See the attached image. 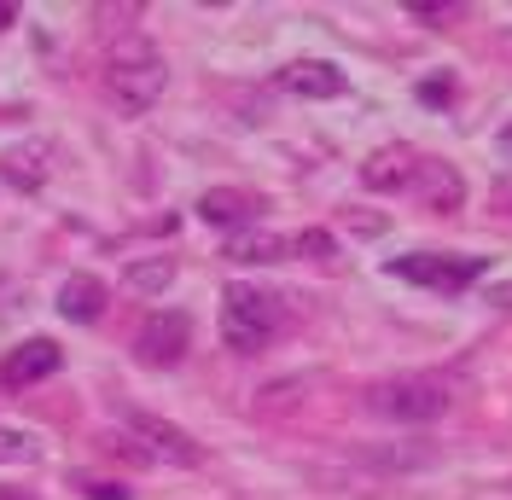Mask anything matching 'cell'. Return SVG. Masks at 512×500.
Here are the masks:
<instances>
[{"label":"cell","mask_w":512,"mask_h":500,"mask_svg":"<svg viewBox=\"0 0 512 500\" xmlns=\"http://www.w3.org/2000/svg\"><path fill=\"white\" fill-rule=\"evenodd\" d=\"M169 88V70H163V53L146 41V35H123L105 59V99L123 111V117H146L152 105Z\"/></svg>","instance_id":"1"},{"label":"cell","mask_w":512,"mask_h":500,"mask_svg":"<svg viewBox=\"0 0 512 500\" xmlns=\"http://www.w3.org/2000/svg\"><path fill=\"white\" fill-rule=\"evenodd\" d=\"M280 297L256 291V285H227L222 291V344L233 355H256L268 349V338L280 332Z\"/></svg>","instance_id":"2"},{"label":"cell","mask_w":512,"mask_h":500,"mask_svg":"<svg viewBox=\"0 0 512 500\" xmlns=\"http://www.w3.org/2000/svg\"><path fill=\"white\" fill-rule=\"evenodd\" d=\"M367 413L390 419V425H431V419L448 413V384L443 378H425V373L384 378V384L367 390Z\"/></svg>","instance_id":"3"},{"label":"cell","mask_w":512,"mask_h":500,"mask_svg":"<svg viewBox=\"0 0 512 500\" xmlns=\"http://www.w3.org/2000/svg\"><path fill=\"white\" fill-rule=\"evenodd\" d=\"M483 268H489V256H448V250H408V256H396V262H390V274H396V280L431 285V291H443V297H460Z\"/></svg>","instance_id":"4"},{"label":"cell","mask_w":512,"mask_h":500,"mask_svg":"<svg viewBox=\"0 0 512 500\" xmlns=\"http://www.w3.org/2000/svg\"><path fill=\"white\" fill-rule=\"evenodd\" d=\"M117 419H123V431L140 442V454L146 460H163V466H198L204 460V448L181 431V425H169L158 413H140V407H117Z\"/></svg>","instance_id":"5"},{"label":"cell","mask_w":512,"mask_h":500,"mask_svg":"<svg viewBox=\"0 0 512 500\" xmlns=\"http://www.w3.org/2000/svg\"><path fill=\"white\" fill-rule=\"evenodd\" d=\"M192 344V320L181 309H158L140 320V332H134V355L146 361V367H175Z\"/></svg>","instance_id":"6"},{"label":"cell","mask_w":512,"mask_h":500,"mask_svg":"<svg viewBox=\"0 0 512 500\" xmlns=\"http://www.w3.org/2000/svg\"><path fill=\"white\" fill-rule=\"evenodd\" d=\"M414 192H419V204H425V210H437V216H454V210L466 204V181H460V169L443 163V157H419Z\"/></svg>","instance_id":"7"},{"label":"cell","mask_w":512,"mask_h":500,"mask_svg":"<svg viewBox=\"0 0 512 500\" xmlns=\"http://www.w3.org/2000/svg\"><path fill=\"white\" fill-rule=\"evenodd\" d=\"M59 344L53 338H30V344H18L6 361H0V384H12V390H30V384H41V378L59 373Z\"/></svg>","instance_id":"8"},{"label":"cell","mask_w":512,"mask_h":500,"mask_svg":"<svg viewBox=\"0 0 512 500\" xmlns=\"http://www.w3.org/2000/svg\"><path fill=\"white\" fill-rule=\"evenodd\" d=\"M419 175V152L414 146H379L361 163V187L367 192H408Z\"/></svg>","instance_id":"9"},{"label":"cell","mask_w":512,"mask_h":500,"mask_svg":"<svg viewBox=\"0 0 512 500\" xmlns=\"http://www.w3.org/2000/svg\"><path fill=\"white\" fill-rule=\"evenodd\" d=\"M280 88L297 99H338L350 82H344V70L338 64H326V59H297L280 70Z\"/></svg>","instance_id":"10"},{"label":"cell","mask_w":512,"mask_h":500,"mask_svg":"<svg viewBox=\"0 0 512 500\" xmlns=\"http://www.w3.org/2000/svg\"><path fill=\"white\" fill-rule=\"evenodd\" d=\"M198 216L210 221V227H233V233H245L256 216H262V198L256 192H239V187H210L198 198Z\"/></svg>","instance_id":"11"},{"label":"cell","mask_w":512,"mask_h":500,"mask_svg":"<svg viewBox=\"0 0 512 500\" xmlns=\"http://www.w3.org/2000/svg\"><path fill=\"white\" fill-rule=\"evenodd\" d=\"M59 314L70 320V326H94L99 314H105V280H94V274H70L59 291Z\"/></svg>","instance_id":"12"},{"label":"cell","mask_w":512,"mask_h":500,"mask_svg":"<svg viewBox=\"0 0 512 500\" xmlns=\"http://www.w3.org/2000/svg\"><path fill=\"white\" fill-rule=\"evenodd\" d=\"M222 256H227V262H280V256H291V239L245 227V233H233V239L222 245Z\"/></svg>","instance_id":"13"},{"label":"cell","mask_w":512,"mask_h":500,"mask_svg":"<svg viewBox=\"0 0 512 500\" xmlns=\"http://www.w3.org/2000/svg\"><path fill=\"white\" fill-rule=\"evenodd\" d=\"M123 285L134 291V297H158V291H169V285H175V256H146V262H128Z\"/></svg>","instance_id":"14"},{"label":"cell","mask_w":512,"mask_h":500,"mask_svg":"<svg viewBox=\"0 0 512 500\" xmlns=\"http://www.w3.org/2000/svg\"><path fill=\"white\" fill-rule=\"evenodd\" d=\"M361 460L379 466V471H419V466L437 460V448L431 442H414V448H361Z\"/></svg>","instance_id":"15"},{"label":"cell","mask_w":512,"mask_h":500,"mask_svg":"<svg viewBox=\"0 0 512 500\" xmlns=\"http://www.w3.org/2000/svg\"><path fill=\"white\" fill-rule=\"evenodd\" d=\"M0 181H12L18 192H35L47 181V152H6L0 157Z\"/></svg>","instance_id":"16"},{"label":"cell","mask_w":512,"mask_h":500,"mask_svg":"<svg viewBox=\"0 0 512 500\" xmlns=\"http://www.w3.org/2000/svg\"><path fill=\"white\" fill-rule=\"evenodd\" d=\"M41 460V437L35 431H6L0 425V466H30Z\"/></svg>","instance_id":"17"},{"label":"cell","mask_w":512,"mask_h":500,"mask_svg":"<svg viewBox=\"0 0 512 500\" xmlns=\"http://www.w3.org/2000/svg\"><path fill=\"white\" fill-rule=\"evenodd\" d=\"M291 250H297V256H309V262H332V256H338V245H332V233H320V227H309V233H297V239H291Z\"/></svg>","instance_id":"18"},{"label":"cell","mask_w":512,"mask_h":500,"mask_svg":"<svg viewBox=\"0 0 512 500\" xmlns=\"http://www.w3.org/2000/svg\"><path fill=\"white\" fill-rule=\"evenodd\" d=\"M82 495L88 500H128L123 483H99V477H82Z\"/></svg>","instance_id":"19"},{"label":"cell","mask_w":512,"mask_h":500,"mask_svg":"<svg viewBox=\"0 0 512 500\" xmlns=\"http://www.w3.org/2000/svg\"><path fill=\"white\" fill-rule=\"evenodd\" d=\"M460 12H466L460 0H448V6H425V0H419L414 6V18H425V24H443V18H460Z\"/></svg>","instance_id":"20"},{"label":"cell","mask_w":512,"mask_h":500,"mask_svg":"<svg viewBox=\"0 0 512 500\" xmlns=\"http://www.w3.org/2000/svg\"><path fill=\"white\" fill-rule=\"evenodd\" d=\"M419 99H431V105H443V99H448V82H425V88H419Z\"/></svg>","instance_id":"21"},{"label":"cell","mask_w":512,"mask_h":500,"mask_svg":"<svg viewBox=\"0 0 512 500\" xmlns=\"http://www.w3.org/2000/svg\"><path fill=\"white\" fill-rule=\"evenodd\" d=\"M12 18H18V6H12V0H0V30H12Z\"/></svg>","instance_id":"22"},{"label":"cell","mask_w":512,"mask_h":500,"mask_svg":"<svg viewBox=\"0 0 512 500\" xmlns=\"http://www.w3.org/2000/svg\"><path fill=\"white\" fill-rule=\"evenodd\" d=\"M0 500H35V495H12V489H0Z\"/></svg>","instance_id":"23"},{"label":"cell","mask_w":512,"mask_h":500,"mask_svg":"<svg viewBox=\"0 0 512 500\" xmlns=\"http://www.w3.org/2000/svg\"><path fill=\"white\" fill-rule=\"evenodd\" d=\"M501 140H507V146H512V128H507V134H501Z\"/></svg>","instance_id":"24"}]
</instances>
